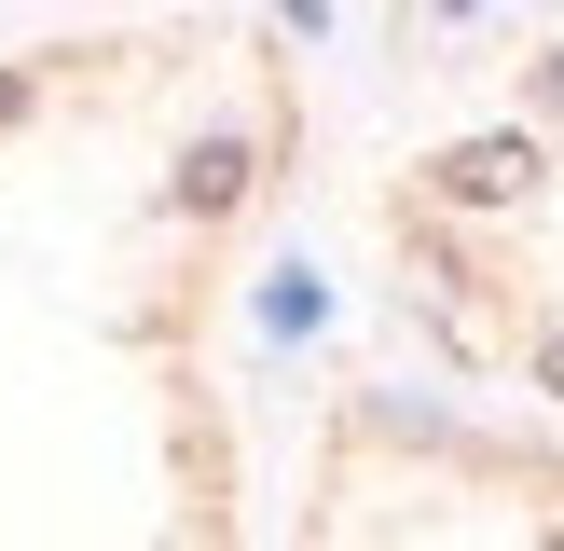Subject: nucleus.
Wrapping results in <instances>:
<instances>
[{
    "label": "nucleus",
    "instance_id": "f257e3e1",
    "mask_svg": "<svg viewBox=\"0 0 564 551\" xmlns=\"http://www.w3.org/2000/svg\"><path fill=\"white\" fill-rule=\"evenodd\" d=\"M427 180L455 193V207H523V193H538V138H455Z\"/></svg>",
    "mask_w": 564,
    "mask_h": 551
},
{
    "label": "nucleus",
    "instance_id": "f03ea898",
    "mask_svg": "<svg viewBox=\"0 0 564 551\" xmlns=\"http://www.w3.org/2000/svg\"><path fill=\"white\" fill-rule=\"evenodd\" d=\"M235 193H248V152H235V138H207L193 180H180V207H235Z\"/></svg>",
    "mask_w": 564,
    "mask_h": 551
},
{
    "label": "nucleus",
    "instance_id": "7ed1b4c3",
    "mask_svg": "<svg viewBox=\"0 0 564 551\" xmlns=\"http://www.w3.org/2000/svg\"><path fill=\"white\" fill-rule=\"evenodd\" d=\"M538 372H551V400H564V331H551V345H538Z\"/></svg>",
    "mask_w": 564,
    "mask_h": 551
},
{
    "label": "nucleus",
    "instance_id": "20e7f679",
    "mask_svg": "<svg viewBox=\"0 0 564 551\" xmlns=\"http://www.w3.org/2000/svg\"><path fill=\"white\" fill-rule=\"evenodd\" d=\"M538 97H551V110H564V55H551V83H538Z\"/></svg>",
    "mask_w": 564,
    "mask_h": 551
}]
</instances>
